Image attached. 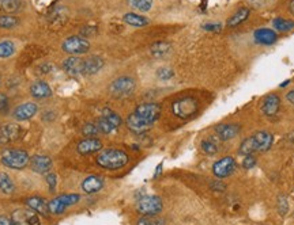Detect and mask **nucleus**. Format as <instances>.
<instances>
[{
  "mask_svg": "<svg viewBox=\"0 0 294 225\" xmlns=\"http://www.w3.org/2000/svg\"><path fill=\"white\" fill-rule=\"evenodd\" d=\"M280 108V98L276 94H270L267 95L264 100H263V104H261V110L264 112V116L267 117H274L278 114Z\"/></svg>",
  "mask_w": 294,
  "mask_h": 225,
  "instance_id": "a211bd4d",
  "label": "nucleus"
},
{
  "mask_svg": "<svg viewBox=\"0 0 294 225\" xmlns=\"http://www.w3.org/2000/svg\"><path fill=\"white\" fill-rule=\"evenodd\" d=\"M63 70L67 75L71 76V78L83 76V58L71 56L63 62Z\"/></svg>",
  "mask_w": 294,
  "mask_h": 225,
  "instance_id": "4468645a",
  "label": "nucleus"
},
{
  "mask_svg": "<svg viewBox=\"0 0 294 225\" xmlns=\"http://www.w3.org/2000/svg\"><path fill=\"white\" fill-rule=\"evenodd\" d=\"M123 20L129 26H133V28H144L149 20H147L144 16L138 14H133V12H128L123 16Z\"/></svg>",
  "mask_w": 294,
  "mask_h": 225,
  "instance_id": "bb28decb",
  "label": "nucleus"
},
{
  "mask_svg": "<svg viewBox=\"0 0 294 225\" xmlns=\"http://www.w3.org/2000/svg\"><path fill=\"white\" fill-rule=\"evenodd\" d=\"M15 190V184L13 179L5 172L0 174V192L5 194H13Z\"/></svg>",
  "mask_w": 294,
  "mask_h": 225,
  "instance_id": "7c9ffc66",
  "label": "nucleus"
},
{
  "mask_svg": "<svg viewBox=\"0 0 294 225\" xmlns=\"http://www.w3.org/2000/svg\"><path fill=\"white\" fill-rule=\"evenodd\" d=\"M255 164H256V158L253 155H247L245 158H244V160H242V167L244 168H252V167H255Z\"/></svg>",
  "mask_w": 294,
  "mask_h": 225,
  "instance_id": "ea45409f",
  "label": "nucleus"
},
{
  "mask_svg": "<svg viewBox=\"0 0 294 225\" xmlns=\"http://www.w3.org/2000/svg\"><path fill=\"white\" fill-rule=\"evenodd\" d=\"M104 60L98 56H90L83 60V76H91L100 72L104 66Z\"/></svg>",
  "mask_w": 294,
  "mask_h": 225,
  "instance_id": "412c9836",
  "label": "nucleus"
},
{
  "mask_svg": "<svg viewBox=\"0 0 294 225\" xmlns=\"http://www.w3.org/2000/svg\"><path fill=\"white\" fill-rule=\"evenodd\" d=\"M255 40L261 45H272L278 40V36L271 28H259L255 32Z\"/></svg>",
  "mask_w": 294,
  "mask_h": 225,
  "instance_id": "b1692460",
  "label": "nucleus"
},
{
  "mask_svg": "<svg viewBox=\"0 0 294 225\" xmlns=\"http://www.w3.org/2000/svg\"><path fill=\"white\" fill-rule=\"evenodd\" d=\"M161 170H162V164H160V166H158V167H157L156 174H154V176H156V178H157V176H158V174L161 172Z\"/></svg>",
  "mask_w": 294,
  "mask_h": 225,
  "instance_id": "864d4df0",
  "label": "nucleus"
},
{
  "mask_svg": "<svg viewBox=\"0 0 294 225\" xmlns=\"http://www.w3.org/2000/svg\"><path fill=\"white\" fill-rule=\"evenodd\" d=\"M289 11L291 12V15H294V0H291V2H290Z\"/></svg>",
  "mask_w": 294,
  "mask_h": 225,
  "instance_id": "603ef678",
  "label": "nucleus"
},
{
  "mask_svg": "<svg viewBox=\"0 0 294 225\" xmlns=\"http://www.w3.org/2000/svg\"><path fill=\"white\" fill-rule=\"evenodd\" d=\"M162 200L157 196H146L138 201L136 210L143 216H157L162 210Z\"/></svg>",
  "mask_w": 294,
  "mask_h": 225,
  "instance_id": "6e6552de",
  "label": "nucleus"
},
{
  "mask_svg": "<svg viewBox=\"0 0 294 225\" xmlns=\"http://www.w3.org/2000/svg\"><path fill=\"white\" fill-rule=\"evenodd\" d=\"M248 16H249V8H247V7H242V8L238 10L236 14L232 15V16L229 18L228 26L229 28H236V26H238L240 24H242Z\"/></svg>",
  "mask_w": 294,
  "mask_h": 225,
  "instance_id": "cd10ccee",
  "label": "nucleus"
},
{
  "mask_svg": "<svg viewBox=\"0 0 294 225\" xmlns=\"http://www.w3.org/2000/svg\"><path fill=\"white\" fill-rule=\"evenodd\" d=\"M278 209H279V213L282 216L286 214L287 210H289V205H287V201H286V198L283 197V196H280V197L278 198Z\"/></svg>",
  "mask_w": 294,
  "mask_h": 225,
  "instance_id": "79ce46f5",
  "label": "nucleus"
},
{
  "mask_svg": "<svg viewBox=\"0 0 294 225\" xmlns=\"http://www.w3.org/2000/svg\"><path fill=\"white\" fill-rule=\"evenodd\" d=\"M138 225H165V221L157 216H143L138 220Z\"/></svg>",
  "mask_w": 294,
  "mask_h": 225,
  "instance_id": "4c0bfd02",
  "label": "nucleus"
},
{
  "mask_svg": "<svg viewBox=\"0 0 294 225\" xmlns=\"http://www.w3.org/2000/svg\"><path fill=\"white\" fill-rule=\"evenodd\" d=\"M82 133L86 138H90V137H97L101 132L95 122H87V124H85V126L82 128Z\"/></svg>",
  "mask_w": 294,
  "mask_h": 225,
  "instance_id": "f704fd0d",
  "label": "nucleus"
},
{
  "mask_svg": "<svg viewBox=\"0 0 294 225\" xmlns=\"http://www.w3.org/2000/svg\"><path fill=\"white\" fill-rule=\"evenodd\" d=\"M213 188H217L215 190H225V184H222V183H213Z\"/></svg>",
  "mask_w": 294,
  "mask_h": 225,
  "instance_id": "8fccbe9b",
  "label": "nucleus"
},
{
  "mask_svg": "<svg viewBox=\"0 0 294 225\" xmlns=\"http://www.w3.org/2000/svg\"><path fill=\"white\" fill-rule=\"evenodd\" d=\"M30 168L37 174H47L52 168V159L45 155H36L30 159Z\"/></svg>",
  "mask_w": 294,
  "mask_h": 225,
  "instance_id": "dca6fc26",
  "label": "nucleus"
},
{
  "mask_svg": "<svg viewBox=\"0 0 294 225\" xmlns=\"http://www.w3.org/2000/svg\"><path fill=\"white\" fill-rule=\"evenodd\" d=\"M26 205L30 209L38 214L48 216L49 214V208H48V202L43 197H30L26 200Z\"/></svg>",
  "mask_w": 294,
  "mask_h": 225,
  "instance_id": "5701e85b",
  "label": "nucleus"
},
{
  "mask_svg": "<svg viewBox=\"0 0 294 225\" xmlns=\"http://www.w3.org/2000/svg\"><path fill=\"white\" fill-rule=\"evenodd\" d=\"M286 99L289 100L290 104H294V90H291V91H289V92L286 94Z\"/></svg>",
  "mask_w": 294,
  "mask_h": 225,
  "instance_id": "de8ad7c7",
  "label": "nucleus"
},
{
  "mask_svg": "<svg viewBox=\"0 0 294 225\" xmlns=\"http://www.w3.org/2000/svg\"><path fill=\"white\" fill-rule=\"evenodd\" d=\"M15 53V45L11 41L0 42V58H9Z\"/></svg>",
  "mask_w": 294,
  "mask_h": 225,
  "instance_id": "72a5a7b5",
  "label": "nucleus"
},
{
  "mask_svg": "<svg viewBox=\"0 0 294 225\" xmlns=\"http://www.w3.org/2000/svg\"><path fill=\"white\" fill-rule=\"evenodd\" d=\"M101 150H102V142L97 137L85 138L76 146L78 154H81V155H91V154H95V152H100Z\"/></svg>",
  "mask_w": 294,
  "mask_h": 225,
  "instance_id": "2eb2a0df",
  "label": "nucleus"
},
{
  "mask_svg": "<svg viewBox=\"0 0 294 225\" xmlns=\"http://www.w3.org/2000/svg\"><path fill=\"white\" fill-rule=\"evenodd\" d=\"M81 200L79 194H63L59 196L51 202H48V208H49V213L52 214H62L66 212L67 208L72 206L78 204Z\"/></svg>",
  "mask_w": 294,
  "mask_h": 225,
  "instance_id": "0eeeda50",
  "label": "nucleus"
},
{
  "mask_svg": "<svg viewBox=\"0 0 294 225\" xmlns=\"http://www.w3.org/2000/svg\"><path fill=\"white\" fill-rule=\"evenodd\" d=\"M30 156L24 150H7L2 155V163L11 170H22L29 164Z\"/></svg>",
  "mask_w": 294,
  "mask_h": 225,
  "instance_id": "7ed1b4c3",
  "label": "nucleus"
},
{
  "mask_svg": "<svg viewBox=\"0 0 294 225\" xmlns=\"http://www.w3.org/2000/svg\"><path fill=\"white\" fill-rule=\"evenodd\" d=\"M204 28H207V30H221V24H206Z\"/></svg>",
  "mask_w": 294,
  "mask_h": 225,
  "instance_id": "09e8293b",
  "label": "nucleus"
},
{
  "mask_svg": "<svg viewBox=\"0 0 294 225\" xmlns=\"http://www.w3.org/2000/svg\"><path fill=\"white\" fill-rule=\"evenodd\" d=\"M104 188V179L98 176V175H90L82 182V190L86 194H94L102 190Z\"/></svg>",
  "mask_w": 294,
  "mask_h": 225,
  "instance_id": "aec40b11",
  "label": "nucleus"
},
{
  "mask_svg": "<svg viewBox=\"0 0 294 225\" xmlns=\"http://www.w3.org/2000/svg\"><path fill=\"white\" fill-rule=\"evenodd\" d=\"M251 2L252 4H255V6H261L263 3H264V0H249Z\"/></svg>",
  "mask_w": 294,
  "mask_h": 225,
  "instance_id": "3c124183",
  "label": "nucleus"
},
{
  "mask_svg": "<svg viewBox=\"0 0 294 225\" xmlns=\"http://www.w3.org/2000/svg\"><path fill=\"white\" fill-rule=\"evenodd\" d=\"M63 52L68 53V54H72V56H76V54H85V53L89 52L90 49V44L87 40H85L83 37H79V36H72V37L66 38L62 44Z\"/></svg>",
  "mask_w": 294,
  "mask_h": 225,
  "instance_id": "423d86ee",
  "label": "nucleus"
},
{
  "mask_svg": "<svg viewBox=\"0 0 294 225\" xmlns=\"http://www.w3.org/2000/svg\"><path fill=\"white\" fill-rule=\"evenodd\" d=\"M95 124H97V126H98V129H100V132L102 134H110V133H113L114 130H117L112 124H109V122L102 117L98 118V120L95 121Z\"/></svg>",
  "mask_w": 294,
  "mask_h": 225,
  "instance_id": "e433bc0d",
  "label": "nucleus"
},
{
  "mask_svg": "<svg viewBox=\"0 0 294 225\" xmlns=\"http://www.w3.org/2000/svg\"><path fill=\"white\" fill-rule=\"evenodd\" d=\"M237 164H236V160L233 159L232 156H225L222 159L217 160L213 166V174L218 179H223L230 176L234 170H236Z\"/></svg>",
  "mask_w": 294,
  "mask_h": 225,
  "instance_id": "9d476101",
  "label": "nucleus"
},
{
  "mask_svg": "<svg viewBox=\"0 0 294 225\" xmlns=\"http://www.w3.org/2000/svg\"><path fill=\"white\" fill-rule=\"evenodd\" d=\"M47 183H48V186H49V190L51 192H53L55 188H56V183H57V178H56V175L55 174H48L47 175Z\"/></svg>",
  "mask_w": 294,
  "mask_h": 225,
  "instance_id": "37998d69",
  "label": "nucleus"
},
{
  "mask_svg": "<svg viewBox=\"0 0 294 225\" xmlns=\"http://www.w3.org/2000/svg\"><path fill=\"white\" fill-rule=\"evenodd\" d=\"M0 225H14V224H13V220H11V217L0 216Z\"/></svg>",
  "mask_w": 294,
  "mask_h": 225,
  "instance_id": "49530a36",
  "label": "nucleus"
},
{
  "mask_svg": "<svg viewBox=\"0 0 294 225\" xmlns=\"http://www.w3.org/2000/svg\"><path fill=\"white\" fill-rule=\"evenodd\" d=\"M157 76H158V79L161 80H169L175 76V72L171 68H160L157 70Z\"/></svg>",
  "mask_w": 294,
  "mask_h": 225,
  "instance_id": "58836bf2",
  "label": "nucleus"
},
{
  "mask_svg": "<svg viewBox=\"0 0 294 225\" xmlns=\"http://www.w3.org/2000/svg\"><path fill=\"white\" fill-rule=\"evenodd\" d=\"M11 220L14 225H40V217L33 210H15Z\"/></svg>",
  "mask_w": 294,
  "mask_h": 225,
  "instance_id": "9b49d317",
  "label": "nucleus"
},
{
  "mask_svg": "<svg viewBox=\"0 0 294 225\" xmlns=\"http://www.w3.org/2000/svg\"><path fill=\"white\" fill-rule=\"evenodd\" d=\"M125 125H127L129 130L132 132L133 134H143V133H146V132H149L154 126L150 122L143 121L142 118H139L135 112L129 114L127 121H125Z\"/></svg>",
  "mask_w": 294,
  "mask_h": 225,
  "instance_id": "f8f14e48",
  "label": "nucleus"
},
{
  "mask_svg": "<svg viewBox=\"0 0 294 225\" xmlns=\"http://www.w3.org/2000/svg\"><path fill=\"white\" fill-rule=\"evenodd\" d=\"M52 70H53V66L48 64V62H45V64H41V66H38V74H41V75H47V74L52 72Z\"/></svg>",
  "mask_w": 294,
  "mask_h": 225,
  "instance_id": "a18cd8bd",
  "label": "nucleus"
},
{
  "mask_svg": "<svg viewBox=\"0 0 294 225\" xmlns=\"http://www.w3.org/2000/svg\"><path fill=\"white\" fill-rule=\"evenodd\" d=\"M19 134H21V128L15 124H9V125L2 126L0 128V146L15 141L19 138Z\"/></svg>",
  "mask_w": 294,
  "mask_h": 225,
  "instance_id": "6ab92c4d",
  "label": "nucleus"
},
{
  "mask_svg": "<svg viewBox=\"0 0 294 225\" xmlns=\"http://www.w3.org/2000/svg\"><path fill=\"white\" fill-rule=\"evenodd\" d=\"M241 126L238 124H219L215 126V134L219 140L228 141L238 136Z\"/></svg>",
  "mask_w": 294,
  "mask_h": 225,
  "instance_id": "ddd939ff",
  "label": "nucleus"
},
{
  "mask_svg": "<svg viewBox=\"0 0 294 225\" xmlns=\"http://www.w3.org/2000/svg\"><path fill=\"white\" fill-rule=\"evenodd\" d=\"M19 24V19L14 15H0V28H14Z\"/></svg>",
  "mask_w": 294,
  "mask_h": 225,
  "instance_id": "473e14b6",
  "label": "nucleus"
},
{
  "mask_svg": "<svg viewBox=\"0 0 294 225\" xmlns=\"http://www.w3.org/2000/svg\"><path fill=\"white\" fill-rule=\"evenodd\" d=\"M135 86L136 84H135V80L132 78L121 76V78H117L112 82V84L109 86V91L114 98H125V96L132 94Z\"/></svg>",
  "mask_w": 294,
  "mask_h": 225,
  "instance_id": "39448f33",
  "label": "nucleus"
},
{
  "mask_svg": "<svg viewBox=\"0 0 294 225\" xmlns=\"http://www.w3.org/2000/svg\"><path fill=\"white\" fill-rule=\"evenodd\" d=\"M101 117L105 118L106 121L112 124L116 129H119L121 126V124H123V120L120 117L117 112H114L113 110H110V108H104L102 110V114H101Z\"/></svg>",
  "mask_w": 294,
  "mask_h": 225,
  "instance_id": "c85d7f7f",
  "label": "nucleus"
},
{
  "mask_svg": "<svg viewBox=\"0 0 294 225\" xmlns=\"http://www.w3.org/2000/svg\"><path fill=\"white\" fill-rule=\"evenodd\" d=\"M274 142V136L270 132H256L253 136L248 137L240 146V154L244 156L253 155L255 152H266Z\"/></svg>",
  "mask_w": 294,
  "mask_h": 225,
  "instance_id": "f257e3e1",
  "label": "nucleus"
},
{
  "mask_svg": "<svg viewBox=\"0 0 294 225\" xmlns=\"http://www.w3.org/2000/svg\"><path fill=\"white\" fill-rule=\"evenodd\" d=\"M7 108H9V98H7V95L0 92V112H5Z\"/></svg>",
  "mask_w": 294,
  "mask_h": 225,
  "instance_id": "c03bdc74",
  "label": "nucleus"
},
{
  "mask_svg": "<svg viewBox=\"0 0 294 225\" xmlns=\"http://www.w3.org/2000/svg\"><path fill=\"white\" fill-rule=\"evenodd\" d=\"M98 33V30L95 26H86L81 30V37H94Z\"/></svg>",
  "mask_w": 294,
  "mask_h": 225,
  "instance_id": "a19ab883",
  "label": "nucleus"
},
{
  "mask_svg": "<svg viewBox=\"0 0 294 225\" xmlns=\"http://www.w3.org/2000/svg\"><path fill=\"white\" fill-rule=\"evenodd\" d=\"M24 8L22 0H0V11L7 15L18 14Z\"/></svg>",
  "mask_w": 294,
  "mask_h": 225,
  "instance_id": "393cba45",
  "label": "nucleus"
},
{
  "mask_svg": "<svg viewBox=\"0 0 294 225\" xmlns=\"http://www.w3.org/2000/svg\"><path fill=\"white\" fill-rule=\"evenodd\" d=\"M38 112L37 104H33V102H28V104H24L18 106L15 108L13 116L17 121H28L30 118H33Z\"/></svg>",
  "mask_w": 294,
  "mask_h": 225,
  "instance_id": "f3484780",
  "label": "nucleus"
},
{
  "mask_svg": "<svg viewBox=\"0 0 294 225\" xmlns=\"http://www.w3.org/2000/svg\"><path fill=\"white\" fill-rule=\"evenodd\" d=\"M97 164L105 170H120L128 163V155L120 150H105L97 156Z\"/></svg>",
  "mask_w": 294,
  "mask_h": 225,
  "instance_id": "f03ea898",
  "label": "nucleus"
},
{
  "mask_svg": "<svg viewBox=\"0 0 294 225\" xmlns=\"http://www.w3.org/2000/svg\"><path fill=\"white\" fill-rule=\"evenodd\" d=\"M272 24H274V28H275L278 32H289V30L294 28L293 20H287V19L276 18L274 19Z\"/></svg>",
  "mask_w": 294,
  "mask_h": 225,
  "instance_id": "c9c22d12",
  "label": "nucleus"
},
{
  "mask_svg": "<svg viewBox=\"0 0 294 225\" xmlns=\"http://www.w3.org/2000/svg\"><path fill=\"white\" fill-rule=\"evenodd\" d=\"M202 150H203L204 154H207V155L213 156L217 155L219 150V146H218V141L214 140L213 137H210V138H206V140L202 141Z\"/></svg>",
  "mask_w": 294,
  "mask_h": 225,
  "instance_id": "c756f323",
  "label": "nucleus"
},
{
  "mask_svg": "<svg viewBox=\"0 0 294 225\" xmlns=\"http://www.w3.org/2000/svg\"><path fill=\"white\" fill-rule=\"evenodd\" d=\"M30 94L36 99H45L52 96V90L48 86V83L43 80H37L30 86Z\"/></svg>",
  "mask_w": 294,
  "mask_h": 225,
  "instance_id": "4be33fe9",
  "label": "nucleus"
},
{
  "mask_svg": "<svg viewBox=\"0 0 294 225\" xmlns=\"http://www.w3.org/2000/svg\"><path fill=\"white\" fill-rule=\"evenodd\" d=\"M127 2H128L129 7L140 12H147L153 7V0H127Z\"/></svg>",
  "mask_w": 294,
  "mask_h": 225,
  "instance_id": "2f4dec72",
  "label": "nucleus"
},
{
  "mask_svg": "<svg viewBox=\"0 0 294 225\" xmlns=\"http://www.w3.org/2000/svg\"><path fill=\"white\" fill-rule=\"evenodd\" d=\"M198 108H199L198 100L195 98H191V96H187V98H181L179 100H176L172 106V110H173V114L176 117L181 118V120H188V118L196 114Z\"/></svg>",
  "mask_w": 294,
  "mask_h": 225,
  "instance_id": "20e7f679",
  "label": "nucleus"
},
{
  "mask_svg": "<svg viewBox=\"0 0 294 225\" xmlns=\"http://www.w3.org/2000/svg\"><path fill=\"white\" fill-rule=\"evenodd\" d=\"M161 104H154V102H152V104H139L138 108L133 110V112H135L139 118H142L143 121L150 122L153 125L156 124L158 118L161 117Z\"/></svg>",
  "mask_w": 294,
  "mask_h": 225,
  "instance_id": "1a4fd4ad",
  "label": "nucleus"
},
{
  "mask_svg": "<svg viewBox=\"0 0 294 225\" xmlns=\"http://www.w3.org/2000/svg\"><path fill=\"white\" fill-rule=\"evenodd\" d=\"M150 52L156 58H164L168 53L171 52V44L165 42V41L154 42L150 48Z\"/></svg>",
  "mask_w": 294,
  "mask_h": 225,
  "instance_id": "a878e982",
  "label": "nucleus"
}]
</instances>
